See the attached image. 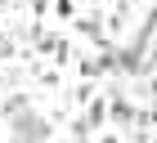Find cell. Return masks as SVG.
Returning a JSON list of instances; mask_svg holds the SVG:
<instances>
[{
	"label": "cell",
	"mask_w": 157,
	"mask_h": 143,
	"mask_svg": "<svg viewBox=\"0 0 157 143\" xmlns=\"http://www.w3.org/2000/svg\"><path fill=\"white\" fill-rule=\"evenodd\" d=\"M148 67H157V45H153V54H148Z\"/></svg>",
	"instance_id": "7a4b0ae2"
},
{
	"label": "cell",
	"mask_w": 157,
	"mask_h": 143,
	"mask_svg": "<svg viewBox=\"0 0 157 143\" xmlns=\"http://www.w3.org/2000/svg\"><path fill=\"white\" fill-rule=\"evenodd\" d=\"M112 121H117V125H121V130H126V125H130V121H135V107H130V98H112Z\"/></svg>",
	"instance_id": "6da1fadb"
},
{
	"label": "cell",
	"mask_w": 157,
	"mask_h": 143,
	"mask_svg": "<svg viewBox=\"0 0 157 143\" xmlns=\"http://www.w3.org/2000/svg\"><path fill=\"white\" fill-rule=\"evenodd\" d=\"M0 9H5V5H0Z\"/></svg>",
	"instance_id": "3957f363"
}]
</instances>
